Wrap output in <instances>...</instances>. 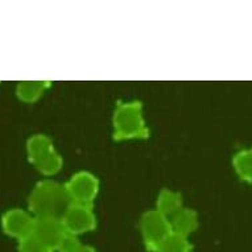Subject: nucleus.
I'll use <instances>...</instances> for the list:
<instances>
[{"label":"nucleus","instance_id":"1","mask_svg":"<svg viewBox=\"0 0 252 252\" xmlns=\"http://www.w3.org/2000/svg\"><path fill=\"white\" fill-rule=\"evenodd\" d=\"M71 203L65 185L50 180L38 182L28 198L29 210L36 218L62 219Z\"/></svg>","mask_w":252,"mask_h":252},{"label":"nucleus","instance_id":"2","mask_svg":"<svg viewBox=\"0 0 252 252\" xmlns=\"http://www.w3.org/2000/svg\"><path fill=\"white\" fill-rule=\"evenodd\" d=\"M112 126L114 139L116 141L147 139L149 136V129L143 114V104L139 100L118 103L112 116Z\"/></svg>","mask_w":252,"mask_h":252},{"label":"nucleus","instance_id":"3","mask_svg":"<svg viewBox=\"0 0 252 252\" xmlns=\"http://www.w3.org/2000/svg\"><path fill=\"white\" fill-rule=\"evenodd\" d=\"M139 226L145 248L151 252L158 251L164 240L172 234L169 219L164 217L161 213H158L156 209L141 215Z\"/></svg>","mask_w":252,"mask_h":252},{"label":"nucleus","instance_id":"4","mask_svg":"<svg viewBox=\"0 0 252 252\" xmlns=\"http://www.w3.org/2000/svg\"><path fill=\"white\" fill-rule=\"evenodd\" d=\"M66 191L71 202L93 206L94 199L99 191V181L90 172H78L71 176L65 184Z\"/></svg>","mask_w":252,"mask_h":252},{"label":"nucleus","instance_id":"5","mask_svg":"<svg viewBox=\"0 0 252 252\" xmlns=\"http://www.w3.org/2000/svg\"><path fill=\"white\" fill-rule=\"evenodd\" d=\"M61 220L66 232L77 236L93 231L96 227V217L93 206L79 203H71Z\"/></svg>","mask_w":252,"mask_h":252},{"label":"nucleus","instance_id":"6","mask_svg":"<svg viewBox=\"0 0 252 252\" xmlns=\"http://www.w3.org/2000/svg\"><path fill=\"white\" fill-rule=\"evenodd\" d=\"M36 217L32 213L23 209L8 210L1 218L3 231L11 238H16L19 242L32 235Z\"/></svg>","mask_w":252,"mask_h":252},{"label":"nucleus","instance_id":"7","mask_svg":"<svg viewBox=\"0 0 252 252\" xmlns=\"http://www.w3.org/2000/svg\"><path fill=\"white\" fill-rule=\"evenodd\" d=\"M65 234L66 230L63 227L61 219L36 218L34 220L32 235L54 251Z\"/></svg>","mask_w":252,"mask_h":252},{"label":"nucleus","instance_id":"8","mask_svg":"<svg viewBox=\"0 0 252 252\" xmlns=\"http://www.w3.org/2000/svg\"><path fill=\"white\" fill-rule=\"evenodd\" d=\"M172 232L188 238L198 228V214L193 209L182 207L181 210L169 218Z\"/></svg>","mask_w":252,"mask_h":252},{"label":"nucleus","instance_id":"9","mask_svg":"<svg viewBox=\"0 0 252 252\" xmlns=\"http://www.w3.org/2000/svg\"><path fill=\"white\" fill-rule=\"evenodd\" d=\"M53 141L50 137H48L46 135H42V133H37V135H33L32 137H29L28 141H27V153H28L29 161L32 164H36L40 160H42L44 157H46L48 155H50L52 152H54Z\"/></svg>","mask_w":252,"mask_h":252},{"label":"nucleus","instance_id":"10","mask_svg":"<svg viewBox=\"0 0 252 252\" xmlns=\"http://www.w3.org/2000/svg\"><path fill=\"white\" fill-rule=\"evenodd\" d=\"M182 195L178 191L170 190V189H162L158 193L156 202V210L161 213L164 217L169 219L172 218L177 211L182 209Z\"/></svg>","mask_w":252,"mask_h":252},{"label":"nucleus","instance_id":"11","mask_svg":"<svg viewBox=\"0 0 252 252\" xmlns=\"http://www.w3.org/2000/svg\"><path fill=\"white\" fill-rule=\"evenodd\" d=\"M49 86L50 83L46 81H25L16 86V95L24 103H34Z\"/></svg>","mask_w":252,"mask_h":252},{"label":"nucleus","instance_id":"12","mask_svg":"<svg viewBox=\"0 0 252 252\" xmlns=\"http://www.w3.org/2000/svg\"><path fill=\"white\" fill-rule=\"evenodd\" d=\"M232 165L240 180L252 184V148L236 153L232 158Z\"/></svg>","mask_w":252,"mask_h":252},{"label":"nucleus","instance_id":"13","mask_svg":"<svg viewBox=\"0 0 252 252\" xmlns=\"http://www.w3.org/2000/svg\"><path fill=\"white\" fill-rule=\"evenodd\" d=\"M62 164H63L62 157L60 156V153L57 151H54V152H52L46 157H44L42 160L36 162L34 166L44 176H54V174L61 170Z\"/></svg>","mask_w":252,"mask_h":252},{"label":"nucleus","instance_id":"14","mask_svg":"<svg viewBox=\"0 0 252 252\" xmlns=\"http://www.w3.org/2000/svg\"><path fill=\"white\" fill-rule=\"evenodd\" d=\"M157 252H191V244L188 238L172 232Z\"/></svg>","mask_w":252,"mask_h":252},{"label":"nucleus","instance_id":"15","mask_svg":"<svg viewBox=\"0 0 252 252\" xmlns=\"http://www.w3.org/2000/svg\"><path fill=\"white\" fill-rule=\"evenodd\" d=\"M19 252H54V250L31 235L19 242Z\"/></svg>","mask_w":252,"mask_h":252},{"label":"nucleus","instance_id":"16","mask_svg":"<svg viewBox=\"0 0 252 252\" xmlns=\"http://www.w3.org/2000/svg\"><path fill=\"white\" fill-rule=\"evenodd\" d=\"M82 247V243L79 242L78 236L66 232L61 242L58 243L56 251L58 252H78Z\"/></svg>","mask_w":252,"mask_h":252},{"label":"nucleus","instance_id":"17","mask_svg":"<svg viewBox=\"0 0 252 252\" xmlns=\"http://www.w3.org/2000/svg\"><path fill=\"white\" fill-rule=\"evenodd\" d=\"M78 252H96V250L94 247H91V246H85V244H82V247H81V250Z\"/></svg>","mask_w":252,"mask_h":252}]
</instances>
